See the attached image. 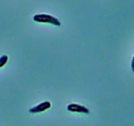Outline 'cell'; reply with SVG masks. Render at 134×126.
I'll use <instances>...</instances> for the list:
<instances>
[{"label": "cell", "instance_id": "cell-1", "mask_svg": "<svg viewBox=\"0 0 134 126\" xmlns=\"http://www.w3.org/2000/svg\"><path fill=\"white\" fill-rule=\"evenodd\" d=\"M34 21L38 23H48L55 25V26H60V21L57 18L52 15L46 14H39L34 16Z\"/></svg>", "mask_w": 134, "mask_h": 126}, {"label": "cell", "instance_id": "cell-2", "mask_svg": "<svg viewBox=\"0 0 134 126\" xmlns=\"http://www.w3.org/2000/svg\"><path fill=\"white\" fill-rule=\"evenodd\" d=\"M50 107H51V103H50V102H49V101H44V102L40 103L35 107L30 108L29 112L30 113H41V112H44L45 110H47V109H49Z\"/></svg>", "mask_w": 134, "mask_h": 126}, {"label": "cell", "instance_id": "cell-3", "mask_svg": "<svg viewBox=\"0 0 134 126\" xmlns=\"http://www.w3.org/2000/svg\"><path fill=\"white\" fill-rule=\"evenodd\" d=\"M67 110L70 112H76V113H89L90 111L86 107L83 105H80L77 103H70L67 106Z\"/></svg>", "mask_w": 134, "mask_h": 126}, {"label": "cell", "instance_id": "cell-4", "mask_svg": "<svg viewBox=\"0 0 134 126\" xmlns=\"http://www.w3.org/2000/svg\"><path fill=\"white\" fill-rule=\"evenodd\" d=\"M8 56H5V55L1 56V58H0V67H3L4 65L6 64L7 61H8Z\"/></svg>", "mask_w": 134, "mask_h": 126}, {"label": "cell", "instance_id": "cell-5", "mask_svg": "<svg viewBox=\"0 0 134 126\" xmlns=\"http://www.w3.org/2000/svg\"><path fill=\"white\" fill-rule=\"evenodd\" d=\"M131 67H132V71L134 72V56L132 57V63H131Z\"/></svg>", "mask_w": 134, "mask_h": 126}]
</instances>
